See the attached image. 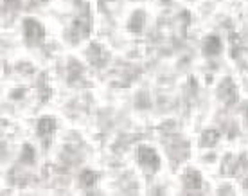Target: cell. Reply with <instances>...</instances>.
I'll return each mask as SVG.
<instances>
[{
  "instance_id": "1",
  "label": "cell",
  "mask_w": 248,
  "mask_h": 196,
  "mask_svg": "<svg viewBox=\"0 0 248 196\" xmlns=\"http://www.w3.org/2000/svg\"><path fill=\"white\" fill-rule=\"evenodd\" d=\"M137 160H139V164L142 165L144 169L149 173L158 171V167H160V157H158V153H156L153 147H149V146L139 147V151H137Z\"/></svg>"
},
{
  "instance_id": "2",
  "label": "cell",
  "mask_w": 248,
  "mask_h": 196,
  "mask_svg": "<svg viewBox=\"0 0 248 196\" xmlns=\"http://www.w3.org/2000/svg\"><path fill=\"white\" fill-rule=\"evenodd\" d=\"M24 36L29 45L40 43L44 40V27L38 24L34 18H27L24 22Z\"/></svg>"
},
{
  "instance_id": "3",
  "label": "cell",
  "mask_w": 248,
  "mask_h": 196,
  "mask_svg": "<svg viewBox=\"0 0 248 196\" xmlns=\"http://www.w3.org/2000/svg\"><path fill=\"white\" fill-rule=\"evenodd\" d=\"M202 185H203V180H202V175L198 171L186 173V177H184V187H186V191H200Z\"/></svg>"
},
{
  "instance_id": "4",
  "label": "cell",
  "mask_w": 248,
  "mask_h": 196,
  "mask_svg": "<svg viewBox=\"0 0 248 196\" xmlns=\"http://www.w3.org/2000/svg\"><path fill=\"white\" fill-rule=\"evenodd\" d=\"M56 130V121L54 117H42L38 121V135L40 137H50Z\"/></svg>"
},
{
  "instance_id": "5",
  "label": "cell",
  "mask_w": 248,
  "mask_h": 196,
  "mask_svg": "<svg viewBox=\"0 0 248 196\" xmlns=\"http://www.w3.org/2000/svg\"><path fill=\"white\" fill-rule=\"evenodd\" d=\"M221 50V42L217 36H207L205 38V54L207 56H214L219 54Z\"/></svg>"
},
{
  "instance_id": "6",
  "label": "cell",
  "mask_w": 248,
  "mask_h": 196,
  "mask_svg": "<svg viewBox=\"0 0 248 196\" xmlns=\"http://www.w3.org/2000/svg\"><path fill=\"white\" fill-rule=\"evenodd\" d=\"M97 175L93 171H83L79 177V185L83 187V189H92L93 185L97 184Z\"/></svg>"
},
{
  "instance_id": "7",
  "label": "cell",
  "mask_w": 248,
  "mask_h": 196,
  "mask_svg": "<svg viewBox=\"0 0 248 196\" xmlns=\"http://www.w3.org/2000/svg\"><path fill=\"white\" fill-rule=\"evenodd\" d=\"M217 139H219V133H216V131L209 130V131H205V133H203V137H202L200 144H202V146H214V144L217 142Z\"/></svg>"
},
{
  "instance_id": "8",
  "label": "cell",
  "mask_w": 248,
  "mask_h": 196,
  "mask_svg": "<svg viewBox=\"0 0 248 196\" xmlns=\"http://www.w3.org/2000/svg\"><path fill=\"white\" fill-rule=\"evenodd\" d=\"M140 16H142V15H140V13H135V16H133V20H135V22H133V24H131L130 22V29L131 31H135V33H139L140 31V29H142V22H140Z\"/></svg>"
}]
</instances>
